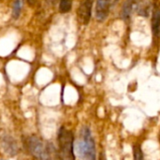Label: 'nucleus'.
I'll list each match as a JSON object with an SVG mask.
<instances>
[{"label":"nucleus","instance_id":"1","mask_svg":"<svg viewBox=\"0 0 160 160\" xmlns=\"http://www.w3.org/2000/svg\"><path fill=\"white\" fill-rule=\"evenodd\" d=\"M79 158L82 159H96V147L88 128L84 127L81 130V137L74 146Z\"/></svg>","mask_w":160,"mask_h":160},{"label":"nucleus","instance_id":"12","mask_svg":"<svg viewBox=\"0 0 160 160\" xmlns=\"http://www.w3.org/2000/svg\"><path fill=\"white\" fill-rule=\"evenodd\" d=\"M26 1H27V4L29 6H34L37 2V0H26Z\"/></svg>","mask_w":160,"mask_h":160},{"label":"nucleus","instance_id":"4","mask_svg":"<svg viewBox=\"0 0 160 160\" xmlns=\"http://www.w3.org/2000/svg\"><path fill=\"white\" fill-rule=\"evenodd\" d=\"M119 0H97L96 18L98 22H103L109 15L111 9L117 4Z\"/></svg>","mask_w":160,"mask_h":160},{"label":"nucleus","instance_id":"6","mask_svg":"<svg viewBox=\"0 0 160 160\" xmlns=\"http://www.w3.org/2000/svg\"><path fill=\"white\" fill-rule=\"evenodd\" d=\"M3 147L5 148L6 152H8L9 154L15 155L17 152V144L15 142V141H13L11 139V137H8L5 136L3 138V142H2Z\"/></svg>","mask_w":160,"mask_h":160},{"label":"nucleus","instance_id":"7","mask_svg":"<svg viewBox=\"0 0 160 160\" xmlns=\"http://www.w3.org/2000/svg\"><path fill=\"white\" fill-rule=\"evenodd\" d=\"M152 30L155 36H158L160 32V9L155 8L152 18Z\"/></svg>","mask_w":160,"mask_h":160},{"label":"nucleus","instance_id":"2","mask_svg":"<svg viewBox=\"0 0 160 160\" xmlns=\"http://www.w3.org/2000/svg\"><path fill=\"white\" fill-rule=\"evenodd\" d=\"M57 140L60 157L64 159H75L74 136L72 132L65 128H61L58 131Z\"/></svg>","mask_w":160,"mask_h":160},{"label":"nucleus","instance_id":"11","mask_svg":"<svg viewBox=\"0 0 160 160\" xmlns=\"http://www.w3.org/2000/svg\"><path fill=\"white\" fill-rule=\"evenodd\" d=\"M133 152H134V158L135 159H142L143 158V155L142 152V149L139 145H135L133 147Z\"/></svg>","mask_w":160,"mask_h":160},{"label":"nucleus","instance_id":"3","mask_svg":"<svg viewBox=\"0 0 160 160\" xmlns=\"http://www.w3.org/2000/svg\"><path fill=\"white\" fill-rule=\"evenodd\" d=\"M27 147L29 153L37 158L39 159H48L51 158L52 149L53 147L50 144H46L40 138L37 136H31L27 141Z\"/></svg>","mask_w":160,"mask_h":160},{"label":"nucleus","instance_id":"5","mask_svg":"<svg viewBox=\"0 0 160 160\" xmlns=\"http://www.w3.org/2000/svg\"><path fill=\"white\" fill-rule=\"evenodd\" d=\"M92 15V0H83L78 9V18L83 24H87Z\"/></svg>","mask_w":160,"mask_h":160},{"label":"nucleus","instance_id":"9","mask_svg":"<svg viewBox=\"0 0 160 160\" xmlns=\"http://www.w3.org/2000/svg\"><path fill=\"white\" fill-rule=\"evenodd\" d=\"M22 2H23V0H14L13 8H12V17L15 20H17L21 14V10L22 8Z\"/></svg>","mask_w":160,"mask_h":160},{"label":"nucleus","instance_id":"10","mask_svg":"<svg viewBox=\"0 0 160 160\" xmlns=\"http://www.w3.org/2000/svg\"><path fill=\"white\" fill-rule=\"evenodd\" d=\"M72 0H60L59 2V11L61 13H67L71 9Z\"/></svg>","mask_w":160,"mask_h":160},{"label":"nucleus","instance_id":"8","mask_svg":"<svg viewBox=\"0 0 160 160\" xmlns=\"http://www.w3.org/2000/svg\"><path fill=\"white\" fill-rule=\"evenodd\" d=\"M138 3L137 0H127L124 4L123 7V11H122V16L124 17V19H128L132 13V10L135 8V5Z\"/></svg>","mask_w":160,"mask_h":160}]
</instances>
